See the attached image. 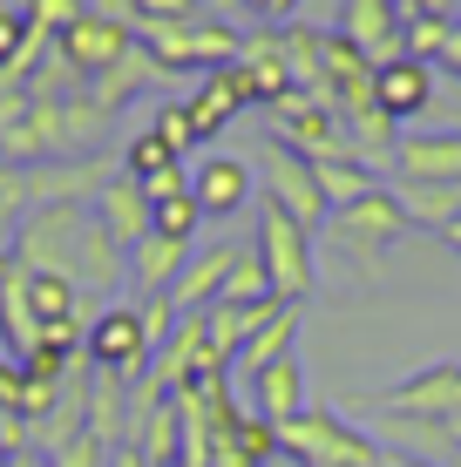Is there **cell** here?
<instances>
[{
	"mask_svg": "<svg viewBox=\"0 0 461 467\" xmlns=\"http://www.w3.org/2000/svg\"><path fill=\"white\" fill-rule=\"evenodd\" d=\"M0 251L27 271H55V278L82 285L95 305H109V285H122V271H130L122 244L95 223L89 203H35Z\"/></svg>",
	"mask_w": 461,
	"mask_h": 467,
	"instance_id": "cell-1",
	"label": "cell"
},
{
	"mask_svg": "<svg viewBox=\"0 0 461 467\" xmlns=\"http://www.w3.org/2000/svg\"><path fill=\"white\" fill-rule=\"evenodd\" d=\"M251 251H258L265 285H272L278 305H306V298H312V285H320V251H312V231H306V223H292L278 203H265Z\"/></svg>",
	"mask_w": 461,
	"mask_h": 467,
	"instance_id": "cell-2",
	"label": "cell"
},
{
	"mask_svg": "<svg viewBox=\"0 0 461 467\" xmlns=\"http://www.w3.org/2000/svg\"><path fill=\"white\" fill-rule=\"evenodd\" d=\"M278 447H285L292 461H306V467H387V461H393L373 433L346 427L332 407H306L299 420H285V427H278Z\"/></svg>",
	"mask_w": 461,
	"mask_h": 467,
	"instance_id": "cell-3",
	"label": "cell"
},
{
	"mask_svg": "<svg viewBox=\"0 0 461 467\" xmlns=\"http://www.w3.org/2000/svg\"><path fill=\"white\" fill-rule=\"evenodd\" d=\"M320 231L332 237V251L340 257H353V265H373L380 251H393L401 244V231H414L401 211V197H393L387 183H373L367 197H353V203H340V211H326Z\"/></svg>",
	"mask_w": 461,
	"mask_h": 467,
	"instance_id": "cell-4",
	"label": "cell"
},
{
	"mask_svg": "<svg viewBox=\"0 0 461 467\" xmlns=\"http://www.w3.org/2000/svg\"><path fill=\"white\" fill-rule=\"evenodd\" d=\"M272 142L292 150V156H306V163H340V156H353V129H346V116L326 102V95H306V88H292L272 109Z\"/></svg>",
	"mask_w": 461,
	"mask_h": 467,
	"instance_id": "cell-5",
	"label": "cell"
},
{
	"mask_svg": "<svg viewBox=\"0 0 461 467\" xmlns=\"http://www.w3.org/2000/svg\"><path fill=\"white\" fill-rule=\"evenodd\" d=\"M82 359L95 366L102 379H122V386H136V379H150V366H156V352L150 339H142V318H136V305H95V318H89V339H82Z\"/></svg>",
	"mask_w": 461,
	"mask_h": 467,
	"instance_id": "cell-6",
	"label": "cell"
},
{
	"mask_svg": "<svg viewBox=\"0 0 461 467\" xmlns=\"http://www.w3.org/2000/svg\"><path fill=\"white\" fill-rule=\"evenodd\" d=\"M136 41L150 47L156 55V68H225V61H237V35L225 21H211V14H204V21H190V27H136Z\"/></svg>",
	"mask_w": 461,
	"mask_h": 467,
	"instance_id": "cell-7",
	"label": "cell"
},
{
	"mask_svg": "<svg viewBox=\"0 0 461 467\" xmlns=\"http://www.w3.org/2000/svg\"><path fill=\"white\" fill-rule=\"evenodd\" d=\"M265 203H278L292 223L320 231V223H326L320 163H306V156H292V150H278V142H265Z\"/></svg>",
	"mask_w": 461,
	"mask_h": 467,
	"instance_id": "cell-8",
	"label": "cell"
},
{
	"mask_svg": "<svg viewBox=\"0 0 461 467\" xmlns=\"http://www.w3.org/2000/svg\"><path fill=\"white\" fill-rule=\"evenodd\" d=\"M380 413H387V420H461V359L401 379L380 400Z\"/></svg>",
	"mask_w": 461,
	"mask_h": 467,
	"instance_id": "cell-9",
	"label": "cell"
},
{
	"mask_svg": "<svg viewBox=\"0 0 461 467\" xmlns=\"http://www.w3.org/2000/svg\"><path fill=\"white\" fill-rule=\"evenodd\" d=\"M130 47H136V35H130V27H116V21H95V14H82V21H68V27L55 35V55L68 61V68L82 75V82L109 75L122 55H130Z\"/></svg>",
	"mask_w": 461,
	"mask_h": 467,
	"instance_id": "cell-10",
	"label": "cell"
},
{
	"mask_svg": "<svg viewBox=\"0 0 461 467\" xmlns=\"http://www.w3.org/2000/svg\"><path fill=\"white\" fill-rule=\"evenodd\" d=\"M393 183H461V136L441 129H414L393 142Z\"/></svg>",
	"mask_w": 461,
	"mask_h": 467,
	"instance_id": "cell-11",
	"label": "cell"
},
{
	"mask_svg": "<svg viewBox=\"0 0 461 467\" xmlns=\"http://www.w3.org/2000/svg\"><path fill=\"white\" fill-rule=\"evenodd\" d=\"M332 35L353 41L360 55L373 61V68L401 61V14H393V0H346V7H340V27H332Z\"/></svg>",
	"mask_w": 461,
	"mask_h": 467,
	"instance_id": "cell-12",
	"label": "cell"
},
{
	"mask_svg": "<svg viewBox=\"0 0 461 467\" xmlns=\"http://www.w3.org/2000/svg\"><path fill=\"white\" fill-rule=\"evenodd\" d=\"M251 190H258V176L251 163H237V156H204L197 170H190V197H197L204 217H231L251 203Z\"/></svg>",
	"mask_w": 461,
	"mask_h": 467,
	"instance_id": "cell-13",
	"label": "cell"
},
{
	"mask_svg": "<svg viewBox=\"0 0 461 467\" xmlns=\"http://www.w3.org/2000/svg\"><path fill=\"white\" fill-rule=\"evenodd\" d=\"M89 211H95V223H102V231L116 237L122 251H130L136 237H150V217H156V203L142 197V183H136V176H122V170H116L102 190H95V203H89Z\"/></svg>",
	"mask_w": 461,
	"mask_h": 467,
	"instance_id": "cell-14",
	"label": "cell"
},
{
	"mask_svg": "<svg viewBox=\"0 0 461 467\" xmlns=\"http://www.w3.org/2000/svg\"><path fill=\"white\" fill-rule=\"evenodd\" d=\"M373 102H380V116L387 122H414L427 116V102H435V68L427 61H387V68L373 75Z\"/></svg>",
	"mask_w": 461,
	"mask_h": 467,
	"instance_id": "cell-15",
	"label": "cell"
},
{
	"mask_svg": "<svg viewBox=\"0 0 461 467\" xmlns=\"http://www.w3.org/2000/svg\"><path fill=\"white\" fill-rule=\"evenodd\" d=\"M245 386H251V413H258V420H272V427H285V420H299V413H306V373H299L292 352L272 359V366H258Z\"/></svg>",
	"mask_w": 461,
	"mask_h": 467,
	"instance_id": "cell-16",
	"label": "cell"
},
{
	"mask_svg": "<svg viewBox=\"0 0 461 467\" xmlns=\"http://www.w3.org/2000/svg\"><path fill=\"white\" fill-rule=\"evenodd\" d=\"M231 244H211V251H197L183 265V278L170 285V305H177V318H197V312H211L217 298H225V278H231Z\"/></svg>",
	"mask_w": 461,
	"mask_h": 467,
	"instance_id": "cell-17",
	"label": "cell"
},
{
	"mask_svg": "<svg viewBox=\"0 0 461 467\" xmlns=\"http://www.w3.org/2000/svg\"><path fill=\"white\" fill-rule=\"evenodd\" d=\"M130 285L142 298H156V292H170V285L183 278V265H190V244L183 237H163V231H150V237H136L130 251Z\"/></svg>",
	"mask_w": 461,
	"mask_h": 467,
	"instance_id": "cell-18",
	"label": "cell"
},
{
	"mask_svg": "<svg viewBox=\"0 0 461 467\" xmlns=\"http://www.w3.org/2000/svg\"><path fill=\"white\" fill-rule=\"evenodd\" d=\"M332 35V27H326ZM326 35L306 21H285V68H292V88L326 95Z\"/></svg>",
	"mask_w": 461,
	"mask_h": 467,
	"instance_id": "cell-19",
	"label": "cell"
},
{
	"mask_svg": "<svg viewBox=\"0 0 461 467\" xmlns=\"http://www.w3.org/2000/svg\"><path fill=\"white\" fill-rule=\"evenodd\" d=\"M122 393H130L122 379H102V373L89 379V433L102 447H130V400Z\"/></svg>",
	"mask_w": 461,
	"mask_h": 467,
	"instance_id": "cell-20",
	"label": "cell"
},
{
	"mask_svg": "<svg viewBox=\"0 0 461 467\" xmlns=\"http://www.w3.org/2000/svg\"><path fill=\"white\" fill-rule=\"evenodd\" d=\"M292 339H299V305H278L272 318H265L258 332L245 339V352H237V366H245V379L258 373V366H272V359H285L292 352Z\"/></svg>",
	"mask_w": 461,
	"mask_h": 467,
	"instance_id": "cell-21",
	"label": "cell"
},
{
	"mask_svg": "<svg viewBox=\"0 0 461 467\" xmlns=\"http://www.w3.org/2000/svg\"><path fill=\"white\" fill-rule=\"evenodd\" d=\"M393 197H401L407 223H427V231H441L461 211V183H393Z\"/></svg>",
	"mask_w": 461,
	"mask_h": 467,
	"instance_id": "cell-22",
	"label": "cell"
},
{
	"mask_svg": "<svg viewBox=\"0 0 461 467\" xmlns=\"http://www.w3.org/2000/svg\"><path fill=\"white\" fill-rule=\"evenodd\" d=\"M163 170H183V156L170 150L156 129H136L130 142H122V176H136V183H150V176H163Z\"/></svg>",
	"mask_w": 461,
	"mask_h": 467,
	"instance_id": "cell-23",
	"label": "cell"
},
{
	"mask_svg": "<svg viewBox=\"0 0 461 467\" xmlns=\"http://www.w3.org/2000/svg\"><path fill=\"white\" fill-rule=\"evenodd\" d=\"M380 183V176L360 163V156H340V163H320V190H326V211H340V203L367 197V190Z\"/></svg>",
	"mask_w": 461,
	"mask_h": 467,
	"instance_id": "cell-24",
	"label": "cell"
},
{
	"mask_svg": "<svg viewBox=\"0 0 461 467\" xmlns=\"http://www.w3.org/2000/svg\"><path fill=\"white\" fill-rule=\"evenodd\" d=\"M272 298V285H265V265H258V251H237L231 257V278H225V305H265Z\"/></svg>",
	"mask_w": 461,
	"mask_h": 467,
	"instance_id": "cell-25",
	"label": "cell"
},
{
	"mask_svg": "<svg viewBox=\"0 0 461 467\" xmlns=\"http://www.w3.org/2000/svg\"><path fill=\"white\" fill-rule=\"evenodd\" d=\"M27 211H35V170H14V163H0V237L14 231Z\"/></svg>",
	"mask_w": 461,
	"mask_h": 467,
	"instance_id": "cell-26",
	"label": "cell"
},
{
	"mask_svg": "<svg viewBox=\"0 0 461 467\" xmlns=\"http://www.w3.org/2000/svg\"><path fill=\"white\" fill-rule=\"evenodd\" d=\"M136 318H142V339H150V352H163L170 339H177V305H170V292H156V298H136Z\"/></svg>",
	"mask_w": 461,
	"mask_h": 467,
	"instance_id": "cell-27",
	"label": "cell"
},
{
	"mask_svg": "<svg viewBox=\"0 0 461 467\" xmlns=\"http://www.w3.org/2000/svg\"><path fill=\"white\" fill-rule=\"evenodd\" d=\"M197 223H204V211H197V197L183 190V197H163V203H156L150 231H163V237H183V244H190V237H197Z\"/></svg>",
	"mask_w": 461,
	"mask_h": 467,
	"instance_id": "cell-28",
	"label": "cell"
},
{
	"mask_svg": "<svg viewBox=\"0 0 461 467\" xmlns=\"http://www.w3.org/2000/svg\"><path fill=\"white\" fill-rule=\"evenodd\" d=\"M448 27H455V21H401V55L435 68V61H441V41H448Z\"/></svg>",
	"mask_w": 461,
	"mask_h": 467,
	"instance_id": "cell-29",
	"label": "cell"
},
{
	"mask_svg": "<svg viewBox=\"0 0 461 467\" xmlns=\"http://www.w3.org/2000/svg\"><path fill=\"white\" fill-rule=\"evenodd\" d=\"M204 21V0H136V27H190Z\"/></svg>",
	"mask_w": 461,
	"mask_h": 467,
	"instance_id": "cell-30",
	"label": "cell"
},
{
	"mask_svg": "<svg viewBox=\"0 0 461 467\" xmlns=\"http://www.w3.org/2000/svg\"><path fill=\"white\" fill-rule=\"evenodd\" d=\"M150 129H156V136H163L170 142V150H190V142H197V122H190V102H163V109H156V116H150Z\"/></svg>",
	"mask_w": 461,
	"mask_h": 467,
	"instance_id": "cell-31",
	"label": "cell"
},
{
	"mask_svg": "<svg viewBox=\"0 0 461 467\" xmlns=\"http://www.w3.org/2000/svg\"><path fill=\"white\" fill-rule=\"evenodd\" d=\"M21 7H27V21H35L41 35H61L68 21H82V14H89V0H21Z\"/></svg>",
	"mask_w": 461,
	"mask_h": 467,
	"instance_id": "cell-32",
	"label": "cell"
},
{
	"mask_svg": "<svg viewBox=\"0 0 461 467\" xmlns=\"http://www.w3.org/2000/svg\"><path fill=\"white\" fill-rule=\"evenodd\" d=\"M109 454H116V447H102V441L82 427L68 447H55V454H47V467H109Z\"/></svg>",
	"mask_w": 461,
	"mask_h": 467,
	"instance_id": "cell-33",
	"label": "cell"
},
{
	"mask_svg": "<svg viewBox=\"0 0 461 467\" xmlns=\"http://www.w3.org/2000/svg\"><path fill=\"white\" fill-rule=\"evenodd\" d=\"M401 21H455V0H393Z\"/></svg>",
	"mask_w": 461,
	"mask_h": 467,
	"instance_id": "cell-34",
	"label": "cell"
},
{
	"mask_svg": "<svg viewBox=\"0 0 461 467\" xmlns=\"http://www.w3.org/2000/svg\"><path fill=\"white\" fill-rule=\"evenodd\" d=\"M89 14H95V21H116V27H130V35H136V0H89Z\"/></svg>",
	"mask_w": 461,
	"mask_h": 467,
	"instance_id": "cell-35",
	"label": "cell"
},
{
	"mask_svg": "<svg viewBox=\"0 0 461 467\" xmlns=\"http://www.w3.org/2000/svg\"><path fill=\"white\" fill-rule=\"evenodd\" d=\"M435 68H448L455 82H461V21L448 27V41H441V61H435Z\"/></svg>",
	"mask_w": 461,
	"mask_h": 467,
	"instance_id": "cell-36",
	"label": "cell"
},
{
	"mask_svg": "<svg viewBox=\"0 0 461 467\" xmlns=\"http://www.w3.org/2000/svg\"><path fill=\"white\" fill-rule=\"evenodd\" d=\"M435 237H441V244H448V251H461V211H455L448 223H441V231H435Z\"/></svg>",
	"mask_w": 461,
	"mask_h": 467,
	"instance_id": "cell-37",
	"label": "cell"
},
{
	"mask_svg": "<svg viewBox=\"0 0 461 467\" xmlns=\"http://www.w3.org/2000/svg\"><path fill=\"white\" fill-rule=\"evenodd\" d=\"M299 7H306V0H272V14H265V21H278V27H285V21H292Z\"/></svg>",
	"mask_w": 461,
	"mask_h": 467,
	"instance_id": "cell-38",
	"label": "cell"
},
{
	"mask_svg": "<svg viewBox=\"0 0 461 467\" xmlns=\"http://www.w3.org/2000/svg\"><path fill=\"white\" fill-rule=\"evenodd\" d=\"M7 467H47V461L35 454V447H14V461H7Z\"/></svg>",
	"mask_w": 461,
	"mask_h": 467,
	"instance_id": "cell-39",
	"label": "cell"
},
{
	"mask_svg": "<svg viewBox=\"0 0 461 467\" xmlns=\"http://www.w3.org/2000/svg\"><path fill=\"white\" fill-rule=\"evenodd\" d=\"M387 467H435V461H421V454H393Z\"/></svg>",
	"mask_w": 461,
	"mask_h": 467,
	"instance_id": "cell-40",
	"label": "cell"
},
{
	"mask_svg": "<svg viewBox=\"0 0 461 467\" xmlns=\"http://www.w3.org/2000/svg\"><path fill=\"white\" fill-rule=\"evenodd\" d=\"M237 7H245V14H272V0H237Z\"/></svg>",
	"mask_w": 461,
	"mask_h": 467,
	"instance_id": "cell-41",
	"label": "cell"
},
{
	"mask_svg": "<svg viewBox=\"0 0 461 467\" xmlns=\"http://www.w3.org/2000/svg\"><path fill=\"white\" fill-rule=\"evenodd\" d=\"M455 447H461V420H455Z\"/></svg>",
	"mask_w": 461,
	"mask_h": 467,
	"instance_id": "cell-42",
	"label": "cell"
}]
</instances>
